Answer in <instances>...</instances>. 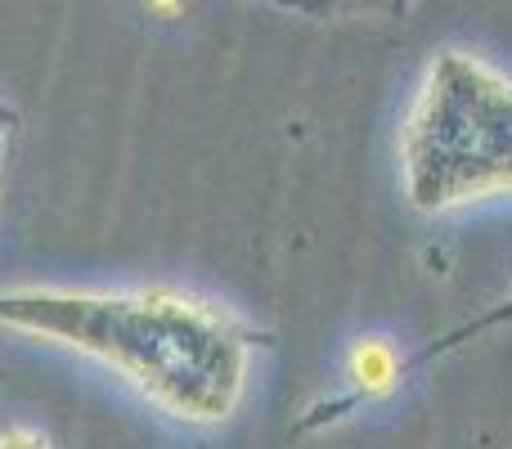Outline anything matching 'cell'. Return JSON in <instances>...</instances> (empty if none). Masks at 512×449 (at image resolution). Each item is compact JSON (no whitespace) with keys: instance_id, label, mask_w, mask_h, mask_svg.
Listing matches in <instances>:
<instances>
[{"instance_id":"obj_2","label":"cell","mask_w":512,"mask_h":449,"mask_svg":"<svg viewBox=\"0 0 512 449\" xmlns=\"http://www.w3.org/2000/svg\"><path fill=\"white\" fill-rule=\"evenodd\" d=\"M405 194L423 212H445L512 189V81L459 50L432 63L405 135Z\"/></svg>"},{"instance_id":"obj_6","label":"cell","mask_w":512,"mask_h":449,"mask_svg":"<svg viewBox=\"0 0 512 449\" xmlns=\"http://www.w3.org/2000/svg\"><path fill=\"white\" fill-rule=\"evenodd\" d=\"M0 158H5V122H0Z\"/></svg>"},{"instance_id":"obj_4","label":"cell","mask_w":512,"mask_h":449,"mask_svg":"<svg viewBox=\"0 0 512 449\" xmlns=\"http://www.w3.org/2000/svg\"><path fill=\"white\" fill-rule=\"evenodd\" d=\"M0 449H54V441L36 427H9V432H0Z\"/></svg>"},{"instance_id":"obj_5","label":"cell","mask_w":512,"mask_h":449,"mask_svg":"<svg viewBox=\"0 0 512 449\" xmlns=\"http://www.w3.org/2000/svg\"><path fill=\"white\" fill-rule=\"evenodd\" d=\"M149 5V14H158V18H176L180 9H185V0H144Z\"/></svg>"},{"instance_id":"obj_1","label":"cell","mask_w":512,"mask_h":449,"mask_svg":"<svg viewBox=\"0 0 512 449\" xmlns=\"http://www.w3.org/2000/svg\"><path fill=\"white\" fill-rule=\"evenodd\" d=\"M0 319L108 360L162 409L194 423L230 418L248 373V333L180 292L135 297H0Z\"/></svg>"},{"instance_id":"obj_3","label":"cell","mask_w":512,"mask_h":449,"mask_svg":"<svg viewBox=\"0 0 512 449\" xmlns=\"http://www.w3.org/2000/svg\"><path fill=\"white\" fill-rule=\"evenodd\" d=\"M400 378H405L400 355L391 351L382 337H360V342L351 346V355H346V387H351L346 405L391 396V391L400 387Z\"/></svg>"}]
</instances>
